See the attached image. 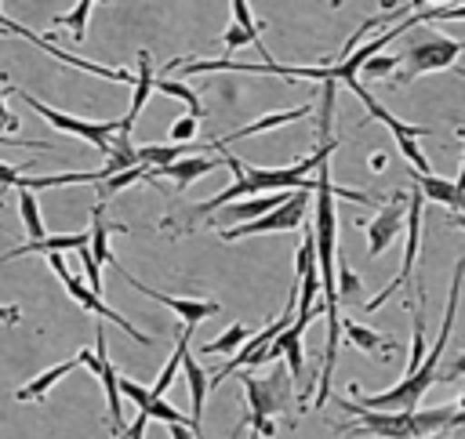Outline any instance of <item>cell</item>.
I'll return each mask as SVG.
<instances>
[{"label": "cell", "mask_w": 465, "mask_h": 439, "mask_svg": "<svg viewBox=\"0 0 465 439\" xmlns=\"http://www.w3.org/2000/svg\"><path fill=\"white\" fill-rule=\"evenodd\" d=\"M331 167L320 163V178H316V221H312V239H316V272H320V301H323V316H327V341H323V366L316 377V403H323L331 395V377H334V363H338V323H341V308H338V294H334V265H338V214H334V192H331Z\"/></svg>", "instance_id": "cell-1"}, {"label": "cell", "mask_w": 465, "mask_h": 439, "mask_svg": "<svg viewBox=\"0 0 465 439\" xmlns=\"http://www.w3.org/2000/svg\"><path fill=\"white\" fill-rule=\"evenodd\" d=\"M211 149H218V152H222L218 160H222V167H229V171H232V185H229V189H222V192H214L211 200L196 203V207L189 210V221L207 218V214H214L218 207L236 203L240 196H254V192H265V196H269V192H316V178H309V171L331 160V152L338 149V138L323 141L309 160H302V163H294V167H254V163H247V160L232 156L229 149H222L214 138H211Z\"/></svg>", "instance_id": "cell-2"}, {"label": "cell", "mask_w": 465, "mask_h": 439, "mask_svg": "<svg viewBox=\"0 0 465 439\" xmlns=\"http://www.w3.org/2000/svg\"><path fill=\"white\" fill-rule=\"evenodd\" d=\"M458 294H461V258L454 265V276H450V290H447V312H443V323H440V334H436V345L425 352L421 366L414 374H407L400 385L385 388V392H374V395H363L360 385H349V395H356L360 410H418V399L436 385V381H450L443 374V352H447V341L454 334V312H458Z\"/></svg>", "instance_id": "cell-3"}, {"label": "cell", "mask_w": 465, "mask_h": 439, "mask_svg": "<svg viewBox=\"0 0 465 439\" xmlns=\"http://www.w3.org/2000/svg\"><path fill=\"white\" fill-rule=\"evenodd\" d=\"M345 414L356 421L338 424V432L349 435H374V439H421L436 428H458L461 424V403L436 406V410H360L356 403L341 399Z\"/></svg>", "instance_id": "cell-4"}, {"label": "cell", "mask_w": 465, "mask_h": 439, "mask_svg": "<svg viewBox=\"0 0 465 439\" xmlns=\"http://www.w3.org/2000/svg\"><path fill=\"white\" fill-rule=\"evenodd\" d=\"M458 54H461V44H458V40L440 36V33H418V36H411L407 51L396 54L400 65H396V73L389 76V83H392V87H403V83H411V80L421 76V73L450 69V65L458 62Z\"/></svg>", "instance_id": "cell-5"}, {"label": "cell", "mask_w": 465, "mask_h": 439, "mask_svg": "<svg viewBox=\"0 0 465 439\" xmlns=\"http://www.w3.org/2000/svg\"><path fill=\"white\" fill-rule=\"evenodd\" d=\"M236 377L243 381V392H247V414H243L240 428H247L254 421H265V417L276 421L280 414H291V399H294L291 395V377L280 363H272L265 377H254V374H243V370ZM240 428H232V432H240Z\"/></svg>", "instance_id": "cell-6"}, {"label": "cell", "mask_w": 465, "mask_h": 439, "mask_svg": "<svg viewBox=\"0 0 465 439\" xmlns=\"http://www.w3.org/2000/svg\"><path fill=\"white\" fill-rule=\"evenodd\" d=\"M109 330H105V323H98L94 327V352H76L73 359H76V366H87L98 381H102V388H105V403H109V424H113V435H124L127 432V424H124V399H120V392H116V366L109 363Z\"/></svg>", "instance_id": "cell-7"}, {"label": "cell", "mask_w": 465, "mask_h": 439, "mask_svg": "<svg viewBox=\"0 0 465 439\" xmlns=\"http://www.w3.org/2000/svg\"><path fill=\"white\" fill-rule=\"evenodd\" d=\"M349 91H356L360 94V102L367 105V120H381L389 131H392V138H396V145L403 149V156L411 160V167H414V174H429V160H425V152L418 149V141L414 138H421V134H429V127H414V123H403L396 112H389L360 80H352L349 83Z\"/></svg>", "instance_id": "cell-8"}, {"label": "cell", "mask_w": 465, "mask_h": 439, "mask_svg": "<svg viewBox=\"0 0 465 439\" xmlns=\"http://www.w3.org/2000/svg\"><path fill=\"white\" fill-rule=\"evenodd\" d=\"M7 91H11V94H18V98H22L29 109H36V112H40V116H44L51 127H58V131H65V134H76V138L91 141V145H94V149H102V152L109 149V138H113V134H116V127H120L116 120L91 123V120H76V116H69V112H58V109H51L47 102H40L36 94H29L25 87H7Z\"/></svg>", "instance_id": "cell-9"}, {"label": "cell", "mask_w": 465, "mask_h": 439, "mask_svg": "<svg viewBox=\"0 0 465 439\" xmlns=\"http://www.w3.org/2000/svg\"><path fill=\"white\" fill-rule=\"evenodd\" d=\"M421 207H425V200L418 196V189L407 196V207H403V214H407V247H403V261H400V272L392 276V283L385 287V290H378L363 308L367 312H378L396 290H403L407 283H411V276H414V261H418V250H421Z\"/></svg>", "instance_id": "cell-10"}, {"label": "cell", "mask_w": 465, "mask_h": 439, "mask_svg": "<svg viewBox=\"0 0 465 439\" xmlns=\"http://www.w3.org/2000/svg\"><path fill=\"white\" fill-rule=\"evenodd\" d=\"M305 210H309V192H291L280 207H272V210H269V214H262L258 221L222 229V239H225V243H232V239L258 236V232H291V229H302V225H305Z\"/></svg>", "instance_id": "cell-11"}, {"label": "cell", "mask_w": 465, "mask_h": 439, "mask_svg": "<svg viewBox=\"0 0 465 439\" xmlns=\"http://www.w3.org/2000/svg\"><path fill=\"white\" fill-rule=\"evenodd\" d=\"M47 265H51V268H54V276L65 283V290H69V298H73L76 305H84L87 312H94L102 323H116L124 334H131V341H138V345H153V337H149V334H142V330H138V327H131V323H127L120 312H113V308H109L102 298H94V294H91V290H87V287H84V283H80V279H76V276L65 268L62 254H47Z\"/></svg>", "instance_id": "cell-12"}, {"label": "cell", "mask_w": 465, "mask_h": 439, "mask_svg": "<svg viewBox=\"0 0 465 439\" xmlns=\"http://www.w3.org/2000/svg\"><path fill=\"white\" fill-rule=\"evenodd\" d=\"M116 272L124 276V283H131L138 294H145V298H153V301H160V305H167L174 316H182L185 319V327H196L200 319H207V316H214L218 312V301H193V298H171V294H160V290H153V287H145V283H138L120 261H116Z\"/></svg>", "instance_id": "cell-13"}, {"label": "cell", "mask_w": 465, "mask_h": 439, "mask_svg": "<svg viewBox=\"0 0 465 439\" xmlns=\"http://www.w3.org/2000/svg\"><path fill=\"white\" fill-rule=\"evenodd\" d=\"M403 207H407V196L392 192V200L385 207H378L374 221H367V254L371 258H378L392 243V236L403 229Z\"/></svg>", "instance_id": "cell-14"}, {"label": "cell", "mask_w": 465, "mask_h": 439, "mask_svg": "<svg viewBox=\"0 0 465 439\" xmlns=\"http://www.w3.org/2000/svg\"><path fill=\"white\" fill-rule=\"evenodd\" d=\"M116 392H120V399H134V403H138V414H145V417H153V421H163L167 428H171V424H185V428H189V417H185V414H178L167 399L149 395V388H142V385L131 381V377H116Z\"/></svg>", "instance_id": "cell-15"}, {"label": "cell", "mask_w": 465, "mask_h": 439, "mask_svg": "<svg viewBox=\"0 0 465 439\" xmlns=\"http://www.w3.org/2000/svg\"><path fill=\"white\" fill-rule=\"evenodd\" d=\"M291 192H269V196H251V200H236V203H225L218 207L214 214H207L214 225H247V221H258L262 214H269L272 207H280Z\"/></svg>", "instance_id": "cell-16"}, {"label": "cell", "mask_w": 465, "mask_h": 439, "mask_svg": "<svg viewBox=\"0 0 465 439\" xmlns=\"http://www.w3.org/2000/svg\"><path fill=\"white\" fill-rule=\"evenodd\" d=\"M218 167H222V160H211V156H182V160H174V163H167V167H145V181L171 178L174 189L182 192L189 181H196V178H203V174H211V171H218Z\"/></svg>", "instance_id": "cell-17"}, {"label": "cell", "mask_w": 465, "mask_h": 439, "mask_svg": "<svg viewBox=\"0 0 465 439\" xmlns=\"http://www.w3.org/2000/svg\"><path fill=\"white\" fill-rule=\"evenodd\" d=\"M153 80H156V73H153V51H138V73L131 76V83H134V91H131V109H127V116L120 120V134H131V127H134V120L142 116V109H145V102H149V94H153Z\"/></svg>", "instance_id": "cell-18"}, {"label": "cell", "mask_w": 465, "mask_h": 439, "mask_svg": "<svg viewBox=\"0 0 465 439\" xmlns=\"http://www.w3.org/2000/svg\"><path fill=\"white\" fill-rule=\"evenodd\" d=\"M411 181L418 189L421 200H436L443 207H450L454 218H461V178H436V174H414L411 171Z\"/></svg>", "instance_id": "cell-19"}, {"label": "cell", "mask_w": 465, "mask_h": 439, "mask_svg": "<svg viewBox=\"0 0 465 439\" xmlns=\"http://www.w3.org/2000/svg\"><path fill=\"white\" fill-rule=\"evenodd\" d=\"M182 374L189 381V399H193V410H189V432L200 435V421H203V403H207V377H203V366L193 359L189 345L182 348Z\"/></svg>", "instance_id": "cell-20"}, {"label": "cell", "mask_w": 465, "mask_h": 439, "mask_svg": "<svg viewBox=\"0 0 465 439\" xmlns=\"http://www.w3.org/2000/svg\"><path fill=\"white\" fill-rule=\"evenodd\" d=\"M338 334H345V341L356 345L367 356H389V352L400 348V341H392V337H385V334H378V330H371V327H363L356 319H341L338 323Z\"/></svg>", "instance_id": "cell-21"}, {"label": "cell", "mask_w": 465, "mask_h": 439, "mask_svg": "<svg viewBox=\"0 0 465 439\" xmlns=\"http://www.w3.org/2000/svg\"><path fill=\"white\" fill-rule=\"evenodd\" d=\"M80 247H87V232L44 236V239H33V243H22V247H15V250L0 254V265H4V261H15V258H22V254H62V250H73V254H76Z\"/></svg>", "instance_id": "cell-22"}, {"label": "cell", "mask_w": 465, "mask_h": 439, "mask_svg": "<svg viewBox=\"0 0 465 439\" xmlns=\"http://www.w3.org/2000/svg\"><path fill=\"white\" fill-rule=\"evenodd\" d=\"M109 221H105V203H94L91 210V232H87V254L91 261L102 268V265H116V254L109 250Z\"/></svg>", "instance_id": "cell-23"}, {"label": "cell", "mask_w": 465, "mask_h": 439, "mask_svg": "<svg viewBox=\"0 0 465 439\" xmlns=\"http://www.w3.org/2000/svg\"><path fill=\"white\" fill-rule=\"evenodd\" d=\"M309 112H312V105L283 109V112L262 116V120H254V123H243V127H236L232 134H222V138H214V141H218V145H229V141H236V138H247V134H258V131H272V127H280V123H294V120H305Z\"/></svg>", "instance_id": "cell-24"}, {"label": "cell", "mask_w": 465, "mask_h": 439, "mask_svg": "<svg viewBox=\"0 0 465 439\" xmlns=\"http://www.w3.org/2000/svg\"><path fill=\"white\" fill-rule=\"evenodd\" d=\"M69 370H76V359H65V363H58V366H51V370H44V374H36L33 381H25L18 392H15V399H44L47 395V388L58 381V377H65Z\"/></svg>", "instance_id": "cell-25"}, {"label": "cell", "mask_w": 465, "mask_h": 439, "mask_svg": "<svg viewBox=\"0 0 465 439\" xmlns=\"http://www.w3.org/2000/svg\"><path fill=\"white\" fill-rule=\"evenodd\" d=\"M153 87H156V91H163V94H171V98H178V102H185V109H189L185 116H193L196 123L203 120V102H200V94H196L193 87H185L182 80H163V76H156V80H153Z\"/></svg>", "instance_id": "cell-26"}, {"label": "cell", "mask_w": 465, "mask_h": 439, "mask_svg": "<svg viewBox=\"0 0 465 439\" xmlns=\"http://www.w3.org/2000/svg\"><path fill=\"white\" fill-rule=\"evenodd\" d=\"M18 214H22V225H25V232H29L25 243L47 236V232H44V221H40V203H36L33 192H18Z\"/></svg>", "instance_id": "cell-27"}, {"label": "cell", "mask_w": 465, "mask_h": 439, "mask_svg": "<svg viewBox=\"0 0 465 439\" xmlns=\"http://www.w3.org/2000/svg\"><path fill=\"white\" fill-rule=\"evenodd\" d=\"M334 294H338V305L341 301H349V305L360 301V276L349 265H341V261L334 265Z\"/></svg>", "instance_id": "cell-28"}, {"label": "cell", "mask_w": 465, "mask_h": 439, "mask_svg": "<svg viewBox=\"0 0 465 439\" xmlns=\"http://www.w3.org/2000/svg\"><path fill=\"white\" fill-rule=\"evenodd\" d=\"M91 7H94L91 0H80L69 15H58V18H54V25H65V29L73 33V40H84V33H87V18H91Z\"/></svg>", "instance_id": "cell-29"}, {"label": "cell", "mask_w": 465, "mask_h": 439, "mask_svg": "<svg viewBox=\"0 0 465 439\" xmlns=\"http://www.w3.org/2000/svg\"><path fill=\"white\" fill-rule=\"evenodd\" d=\"M145 178V167L138 163V167H131V171H120V174H109V178H102L98 181V196L102 200H109L113 192H120V189H127V185H134V181H142Z\"/></svg>", "instance_id": "cell-30"}, {"label": "cell", "mask_w": 465, "mask_h": 439, "mask_svg": "<svg viewBox=\"0 0 465 439\" xmlns=\"http://www.w3.org/2000/svg\"><path fill=\"white\" fill-rule=\"evenodd\" d=\"M247 337H251V330H247L243 323H232V327L222 330L214 341H203V352H232V348H240Z\"/></svg>", "instance_id": "cell-31"}, {"label": "cell", "mask_w": 465, "mask_h": 439, "mask_svg": "<svg viewBox=\"0 0 465 439\" xmlns=\"http://www.w3.org/2000/svg\"><path fill=\"white\" fill-rule=\"evenodd\" d=\"M305 236H302V247H298V258H294V283L316 268V239H312V225H302Z\"/></svg>", "instance_id": "cell-32"}, {"label": "cell", "mask_w": 465, "mask_h": 439, "mask_svg": "<svg viewBox=\"0 0 465 439\" xmlns=\"http://www.w3.org/2000/svg\"><path fill=\"white\" fill-rule=\"evenodd\" d=\"M396 65H400L396 54H374V58H367V62L360 65V73L371 76V80H389V76L396 73Z\"/></svg>", "instance_id": "cell-33"}, {"label": "cell", "mask_w": 465, "mask_h": 439, "mask_svg": "<svg viewBox=\"0 0 465 439\" xmlns=\"http://www.w3.org/2000/svg\"><path fill=\"white\" fill-rule=\"evenodd\" d=\"M193 134H196V120H193V116H178V120L171 123V131H167L171 145H189Z\"/></svg>", "instance_id": "cell-34"}, {"label": "cell", "mask_w": 465, "mask_h": 439, "mask_svg": "<svg viewBox=\"0 0 465 439\" xmlns=\"http://www.w3.org/2000/svg\"><path fill=\"white\" fill-rule=\"evenodd\" d=\"M0 185H22V171L15 167V163H0Z\"/></svg>", "instance_id": "cell-35"}, {"label": "cell", "mask_w": 465, "mask_h": 439, "mask_svg": "<svg viewBox=\"0 0 465 439\" xmlns=\"http://www.w3.org/2000/svg\"><path fill=\"white\" fill-rule=\"evenodd\" d=\"M0 131H18V116H11V112H7L4 94H0Z\"/></svg>", "instance_id": "cell-36"}, {"label": "cell", "mask_w": 465, "mask_h": 439, "mask_svg": "<svg viewBox=\"0 0 465 439\" xmlns=\"http://www.w3.org/2000/svg\"><path fill=\"white\" fill-rule=\"evenodd\" d=\"M18 319H22L18 305H0V323H18Z\"/></svg>", "instance_id": "cell-37"}, {"label": "cell", "mask_w": 465, "mask_h": 439, "mask_svg": "<svg viewBox=\"0 0 465 439\" xmlns=\"http://www.w3.org/2000/svg\"><path fill=\"white\" fill-rule=\"evenodd\" d=\"M381 167H385V156H381V152H374V156H371V171H381Z\"/></svg>", "instance_id": "cell-38"}]
</instances>
